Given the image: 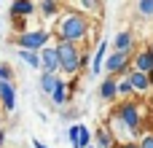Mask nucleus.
Masks as SVG:
<instances>
[{
    "label": "nucleus",
    "instance_id": "15",
    "mask_svg": "<svg viewBox=\"0 0 153 148\" xmlns=\"http://www.w3.org/2000/svg\"><path fill=\"white\" fill-rule=\"evenodd\" d=\"M94 140H97V143H94L97 148H116V146H118V143L113 140V135L108 132V127H97V132H94Z\"/></svg>",
    "mask_w": 153,
    "mask_h": 148
},
{
    "label": "nucleus",
    "instance_id": "18",
    "mask_svg": "<svg viewBox=\"0 0 153 148\" xmlns=\"http://www.w3.org/2000/svg\"><path fill=\"white\" fill-rule=\"evenodd\" d=\"M19 59L27 65V67H40V59H38V51H27V49H19Z\"/></svg>",
    "mask_w": 153,
    "mask_h": 148
},
{
    "label": "nucleus",
    "instance_id": "21",
    "mask_svg": "<svg viewBox=\"0 0 153 148\" xmlns=\"http://www.w3.org/2000/svg\"><path fill=\"white\" fill-rule=\"evenodd\" d=\"M0 81H13V70L0 62Z\"/></svg>",
    "mask_w": 153,
    "mask_h": 148
},
{
    "label": "nucleus",
    "instance_id": "19",
    "mask_svg": "<svg viewBox=\"0 0 153 148\" xmlns=\"http://www.w3.org/2000/svg\"><path fill=\"white\" fill-rule=\"evenodd\" d=\"M134 8H137V13L143 19H153V0H137Z\"/></svg>",
    "mask_w": 153,
    "mask_h": 148
},
{
    "label": "nucleus",
    "instance_id": "6",
    "mask_svg": "<svg viewBox=\"0 0 153 148\" xmlns=\"http://www.w3.org/2000/svg\"><path fill=\"white\" fill-rule=\"evenodd\" d=\"M38 59H40V70L43 73H59V59H56V49L54 43H46L40 51H38Z\"/></svg>",
    "mask_w": 153,
    "mask_h": 148
},
{
    "label": "nucleus",
    "instance_id": "28",
    "mask_svg": "<svg viewBox=\"0 0 153 148\" xmlns=\"http://www.w3.org/2000/svg\"><path fill=\"white\" fill-rule=\"evenodd\" d=\"M148 84H151V92H153V70L148 73Z\"/></svg>",
    "mask_w": 153,
    "mask_h": 148
},
{
    "label": "nucleus",
    "instance_id": "3",
    "mask_svg": "<svg viewBox=\"0 0 153 148\" xmlns=\"http://www.w3.org/2000/svg\"><path fill=\"white\" fill-rule=\"evenodd\" d=\"M56 49V59H59V70L67 73V75H75L81 70V49L78 43H67V40H59L54 43Z\"/></svg>",
    "mask_w": 153,
    "mask_h": 148
},
{
    "label": "nucleus",
    "instance_id": "22",
    "mask_svg": "<svg viewBox=\"0 0 153 148\" xmlns=\"http://www.w3.org/2000/svg\"><path fill=\"white\" fill-rule=\"evenodd\" d=\"M140 148H153V132H143V138H140Z\"/></svg>",
    "mask_w": 153,
    "mask_h": 148
},
{
    "label": "nucleus",
    "instance_id": "1",
    "mask_svg": "<svg viewBox=\"0 0 153 148\" xmlns=\"http://www.w3.org/2000/svg\"><path fill=\"white\" fill-rule=\"evenodd\" d=\"M54 32H56L59 40L78 43V40H83V38L89 35V19H86L83 13H78V11H65V13L59 16Z\"/></svg>",
    "mask_w": 153,
    "mask_h": 148
},
{
    "label": "nucleus",
    "instance_id": "11",
    "mask_svg": "<svg viewBox=\"0 0 153 148\" xmlns=\"http://www.w3.org/2000/svg\"><path fill=\"white\" fill-rule=\"evenodd\" d=\"M32 13H35V3H32V0H13V3H11V16H13V19H22V16L27 19V16H32Z\"/></svg>",
    "mask_w": 153,
    "mask_h": 148
},
{
    "label": "nucleus",
    "instance_id": "24",
    "mask_svg": "<svg viewBox=\"0 0 153 148\" xmlns=\"http://www.w3.org/2000/svg\"><path fill=\"white\" fill-rule=\"evenodd\" d=\"M81 5H83L86 11H97V8H100V0H81Z\"/></svg>",
    "mask_w": 153,
    "mask_h": 148
},
{
    "label": "nucleus",
    "instance_id": "2",
    "mask_svg": "<svg viewBox=\"0 0 153 148\" xmlns=\"http://www.w3.org/2000/svg\"><path fill=\"white\" fill-rule=\"evenodd\" d=\"M116 116L121 119V124L126 127V132L134 138L143 135V127H145V119H143V105L134 102V100H121V105L116 108Z\"/></svg>",
    "mask_w": 153,
    "mask_h": 148
},
{
    "label": "nucleus",
    "instance_id": "13",
    "mask_svg": "<svg viewBox=\"0 0 153 148\" xmlns=\"http://www.w3.org/2000/svg\"><path fill=\"white\" fill-rule=\"evenodd\" d=\"M67 89H70V84H67L65 78H59V81H56V86H54V92L48 94V97H51V102L62 108V105L67 102Z\"/></svg>",
    "mask_w": 153,
    "mask_h": 148
},
{
    "label": "nucleus",
    "instance_id": "8",
    "mask_svg": "<svg viewBox=\"0 0 153 148\" xmlns=\"http://www.w3.org/2000/svg\"><path fill=\"white\" fill-rule=\"evenodd\" d=\"M129 84H132V94H148L151 92V84H148V73H137V70H129Z\"/></svg>",
    "mask_w": 153,
    "mask_h": 148
},
{
    "label": "nucleus",
    "instance_id": "5",
    "mask_svg": "<svg viewBox=\"0 0 153 148\" xmlns=\"http://www.w3.org/2000/svg\"><path fill=\"white\" fill-rule=\"evenodd\" d=\"M51 40V35L46 32V30H27V32H22L19 35V49H27V51H40L46 43Z\"/></svg>",
    "mask_w": 153,
    "mask_h": 148
},
{
    "label": "nucleus",
    "instance_id": "7",
    "mask_svg": "<svg viewBox=\"0 0 153 148\" xmlns=\"http://www.w3.org/2000/svg\"><path fill=\"white\" fill-rule=\"evenodd\" d=\"M0 108L5 113H11L16 108V89H13V81H0Z\"/></svg>",
    "mask_w": 153,
    "mask_h": 148
},
{
    "label": "nucleus",
    "instance_id": "9",
    "mask_svg": "<svg viewBox=\"0 0 153 148\" xmlns=\"http://www.w3.org/2000/svg\"><path fill=\"white\" fill-rule=\"evenodd\" d=\"M105 54H108V40H97V49H94V54L89 57L91 62V75H100L102 73V59H105Z\"/></svg>",
    "mask_w": 153,
    "mask_h": 148
},
{
    "label": "nucleus",
    "instance_id": "17",
    "mask_svg": "<svg viewBox=\"0 0 153 148\" xmlns=\"http://www.w3.org/2000/svg\"><path fill=\"white\" fill-rule=\"evenodd\" d=\"M89 143H91V129L86 124H78V140H75L73 148H86Z\"/></svg>",
    "mask_w": 153,
    "mask_h": 148
},
{
    "label": "nucleus",
    "instance_id": "16",
    "mask_svg": "<svg viewBox=\"0 0 153 148\" xmlns=\"http://www.w3.org/2000/svg\"><path fill=\"white\" fill-rule=\"evenodd\" d=\"M56 81H59V75H54V73H40V89H43V94H51L54 86H56Z\"/></svg>",
    "mask_w": 153,
    "mask_h": 148
},
{
    "label": "nucleus",
    "instance_id": "23",
    "mask_svg": "<svg viewBox=\"0 0 153 148\" xmlns=\"http://www.w3.org/2000/svg\"><path fill=\"white\" fill-rule=\"evenodd\" d=\"M67 140H70V146H75V140H78V124L67 127Z\"/></svg>",
    "mask_w": 153,
    "mask_h": 148
},
{
    "label": "nucleus",
    "instance_id": "4",
    "mask_svg": "<svg viewBox=\"0 0 153 148\" xmlns=\"http://www.w3.org/2000/svg\"><path fill=\"white\" fill-rule=\"evenodd\" d=\"M102 70H105L108 75L129 73V70H132L129 54H124V51H108V54H105V59H102Z\"/></svg>",
    "mask_w": 153,
    "mask_h": 148
},
{
    "label": "nucleus",
    "instance_id": "26",
    "mask_svg": "<svg viewBox=\"0 0 153 148\" xmlns=\"http://www.w3.org/2000/svg\"><path fill=\"white\" fill-rule=\"evenodd\" d=\"M32 148H48V146H46L43 140H32Z\"/></svg>",
    "mask_w": 153,
    "mask_h": 148
},
{
    "label": "nucleus",
    "instance_id": "27",
    "mask_svg": "<svg viewBox=\"0 0 153 148\" xmlns=\"http://www.w3.org/2000/svg\"><path fill=\"white\" fill-rule=\"evenodd\" d=\"M5 146V129H0V148Z\"/></svg>",
    "mask_w": 153,
    "mask_h": 148
},
{
    "label": "nucleus",
    "instance_id": "25",
    "mask_svg": "<svg viewBox=\"0 0 153 148\" xmlns=\"http://www.w3.org/2000/svg\"><path fill=\"white\" fill-rule=\"evenodd\" d=\"M116 148H140V146H137V143L132 140V143H121V146H116Z\"/></svg>",
    "mask_w": 153,
    "mask_h": 148
},
{
    "label": "nucleus",
    "instance_id": "20",
    "mask_svg": "<svg viewBox=\"0 0 153 148\" xmlns=\"http://www.w3.org/2000/svg\"><path fill=\"white\" fill-rule=\"evenodd\" d=\"M40 13L48 19V16H56L59 13V3L56 0H40Z\"/></svg>",
    "mask_w": 153,
    "mask_h": 148
},
{
    "label": "nucleus",
    "instance_id": "29",
    "mask_svg": "<svg viewBox=\"0 0 153 148\" xmlns=\"http://www.w3.org/2000/svg\"><path fill=\"white\" fill-rule=\"evenodd\" d=\"M86 148H97V146H94V143H89V146H86Z\"/></svg>",
    "mask_w": 153,
    "mask_h": 148
},
{
    "label": "nucleus",
    "instance_id": "14",
    "mask_svg": "<svg viewBox=\"0 0 153 148\" xmlns=\"http://www.w3.org/2000/svg\"><path fill=\"white\" fill-rule=\"evenodd\" d=\"M100 97L105 102H113L116 100V75H108L105 81H100Z\"/></svg>",
    "mask_w": 153,
    "mask_h": 148
},
{
    "label": "nucleus",
    "instance_id": "12",
    "mask_svg": "<svg viewBox=\"0 0 153 148\" xmlns=\"http://www.w3.org/2000/svg\"><path fill=\"white\" fill-rule=\"evenodd\" d=\"M132 70H137V73H151V70H153V54L148 51V49H143V51L134 57Z\"/></svg>",
    "mask_w": 153,
    "mask_h": 148
},
{
    "label": "nucleus",
    "instance_id": "10",
    "mask_svg": "<svg viewBox=\"0 0 153 148\" xmlns=\"http://www.w3.org/2000/svg\"><path fill=\"white\" fill-rule=\"evenodd\" d=\"M132 46H134V35H132V30H121V32L113 38V51H124V54H129Z\"/></svg>",
    "mask_w": 153,
    "mask_h": 148
},
{
    "label": "nucleus",
    "instance_id": "30",
    "mask_svg": "<svg viewBox=\"0 0 153 148\" xmlns=\"http://www.w3.org/2000/svg\"><path fill=\"white\" fill-rule=\"evenodd\" d=\"M148 51H151V54H153V43H151V46H148Z\"/></svg>",
    "mask_w": 153,
    "mask_h": 148
}]
</instances>
